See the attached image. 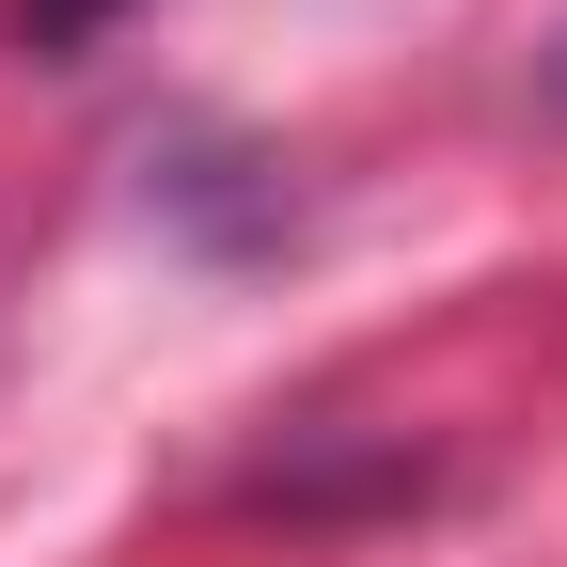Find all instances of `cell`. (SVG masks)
I'll list each match as a JSON object with an SVG mask.
<instances>
[{
  "instance_id": "cell-2",
  "label": "cell",
  "mask_w": 567,
  "mask_h": 567,
  "mask_svg": "<svg viewBox=\"0 0 567 567\" xmlns=\"http://www.w3.org/2000/svg\"><path fill=\"white\" fill-rule=\"evenodd\" d=\"M551 95H567V48H551Z\"/></svg>"
},
{
  "instance_id": "cell-1",
  "label": "cell",
  "mask_w": 567,
  "mask_h": 567,
  "mask_svg": "<svg viewBox=\"0 0 567 567\" xmlns=\"http://www.w3.org/2000/svg\"><path fill=\"white\" fill-rule=\"evenodd\" d=\"M111 17H126V0H17V32H32V48H95Z\"/></svg>"
}]
</instances>
